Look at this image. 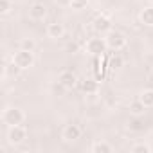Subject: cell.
Here are the masks:
<instances>
[{
  "mask_svg": "<svg viewBox=\"0 0 153 153\" xmlns=\"http://www.w3.org/2000/svg\"><path fill=\"white\" fill-rule=\"evenodd\" d=\"M11 61L16 63L22 70H27L34 65V52L33 51H25V49H20L18 52H15L11 56Z\"/></svg>",
  "mask_w": 153,
  "mask_h": 153,
  "instance_id": "obj_1",
  "label": "cell"
},
{
  "mask_svg": "<svg viewBox=\"0 0 153 153\" xmlns=\"http://www.w3.org/2000/svg\"><path fill=\"white\" fill-rule=\"evenodd\" d=\"M2 121H4V124H7V126L22 124V123L25 121V114H24L20 108H16V106H7V108L4 110V114H2Z\"/></svg>",
  "mask_w": 153,
  "mask_h": 153,
  "instance_id": "obj_2",
  "label": "cell"
},
{
  "mask_svg": "<svg viewBox=\"0 0 153 153\" xmlns=\"http://www.w3.org/2000/svg\"><path fill=\"white\" fill-rule=\"evenodd\" d=\"M27 139V128L22 126V124H15V126H9L7 130V142L16 146V144H22L24 140Z\"/></svg>",
  "mask_w": 153,
  "mask_h": 153,
  "instance_id": "obj_3",
  "label": "cell"
},
{
  "mask_svg": "<svg viewBox=\"0 0 153 153\" xmlns=\"http://www.w3.org/2000/svg\"><path fill=\"white\" fill-rule=\"evenodd\" d=\"M105 40H106V43H108V49H114V51H121V49H124L126 47V36L123 34V33H119V31H110V33H106V36H105Z\"/></svg>",
  "mask_w": 153,
  "mask_h": 153,
  "instance_id": "obj_4",
  "label": "cell"
},
{
  "mask_svg": "<svg viewBox=\"0 0 153 153\" xmlns=\"http://www.w3.org/2000/svg\"><path fill=\"white\" fill-rule=\"evenodd\" d=\"M85 47H87V52H90L94 56H103L106 52V49H108V43H106L105 38H99L97 36V38H90Z\"/></svg>",
  "mask_w": 153,
  "mask_h": 153,
  "instance_id": "obj_5",
  "label": "cell"
},
{
  "mask_svg": "<svg viewBox=\"0 0 153 153\" xmlns=\"http://www.w3.org/2000/svg\"><path fill=\"white\" fill-rule=\"evenodd\" d=\"M92 27H94L96 33H99V34H106V33L112 31V20L108 18V15H99V16L94 18Z\"/></svg>",
  "mask_w": 153,
  "mask_h": 153,
  "instance_id": "obj_6",
  "label": "cell"
},
{
  "mask_svg": "<svg viewBox=\"0 0 153 153\" xmlns=\"http://www.w3.org/2000/svg\"><path fill=\"white\" fill-rule=\"evenodd\" d=\"M81 133H83L81 126L74 124V123H70V124H67V126L63 128V131H61V137H63L67 142H74V140H78V139L81 137Z\"/></svg>",
  "mask_w": 153,
  "mask_h": 153,
  "instance_id": "obj_7",
  "label": "cell"
},
{
  "mask_svg": "<svg viewBox=\"0 0 153 153\" xmlns=\"http://www.w3.org/2000/svg\"><path fill=\"white\" fill-rule=\"evenodd\" d=\"M58 81H59V85H61L63 88H74V87H78L79 78H78V76H76L72 70H65V72L59 74Z\"/></svg>",
  "mask_w": 153,
  "mask_h": 153,
  "instance_id": "obj_8",
  "label": "cell"
},
{
  "mask_svg": "<svg viewBox=\"0 0 153 153\" xmlns=\"http://www.w3.org/2000/svg\"><path fill=\"white\" fill-rule=\"evenodd\" d=\"M29 16H31L33 20H43V18L47 16V7H45V4H42V2L33 4V6L29 7Z\"/></svg>",
  "mask_w": 153,
  "mask_h": 153,
  "instance_id": "obj_9",
  "label": "cell"
},
{
  "mask_svg": "<svg viewBox=\"0 0 153 153\" xmlns=\"http://www.w3.org/2000/svg\"><path fill=\"white\" fill-rule=\"evenodd\" d=\"M65 34V25L59 24V22H52L47 25V36L52 38V40H58V38H63Z\"/></svg>",
  "mask_w": 153,
  "mask_h": 153,
  "instance_id": "obj_10",
  "label": "cell"
},
{
  "mask_svg": "<svg viewBox=\"0 0 153 153\" xmlns=\"http://www.w3.org/2000/svg\"><path fill=\"white\" fill-rule=\"evenodd\" d=\"M79 85H81V90L87 94V96H92V94H97L99 92V83L96 81V79H81L79 81Z\"/></svg>",
  "mask_w": 153,
  "mask_h": 153,
  "instance_id": "obj_11",
  "label": "cell"
},
{
  "mask_svg": "<svg viewBox=\"0 0 153 153\" xmlns=\"http://www.w3.org/2000/svg\"><path fill=\"white\" fill-rule=\"evenodd\" d=\"M146 105L137 97V99H133L131 103H130V106H128V110H130V114L133 115V117H142L144 114H146Z\"/></svg>",
  "mask_w": 153,
  "mask_h": 153,
  "instance_id": "obj_12",
  "label": "cell"
},
{
  "mask_svg": "<svg viewBox=\"0 0 153 153\" xmlns=\"http://www.w3.org/2000/svg\"><path fill=\"white\" fill-rule=\"evenodd\" d=\"M139 18H140V22H142L144 25H148V27H153V6H148V7H144V9L140 11Z\"/></svg>",
  "mask_w": 153,
  "mask_h": 153,
  "instance_id": "obj_13",
  "label": "cell"
},
{
  "mask_svg": "<svg viewBox=\"0 0 153 153\" xmlns=\"http://www.w3.org/2000/svg\"><path fill=\"white\" fill-rule=\"evenodd\" d=\"M112 146L108 144V142H105V140H96L92 146H90V151L92 153H112Z\"/></svg>",
  "mask_w": 153,
  "mask_h": 153,
  "instance_id": "obj_14",
  "label": "cell"
},
{
  "mask_svg": "<svg viewBox=\"0 0 153 153\" xmlns=\"http://www.w3.org/2000/svg\"><path fill=\"white\" fill-rule=\"evenodd\" d=\"M139 99L149 108V106H153V88H146V90H142L140 94H139Z\"/></svg>",
  "mask_w": 153,
  "mask_h": 153,
  "instance_id": "obj_15",
  "label": "cell"
},
{
  "mask_svg": "<svg viewBox=\"0 0 153 153\" xmlns=\"http://www.w3.org/2000/svg\"><path fill=\"white\" fill-rule=\"evenodd\" d=\"M20 70H22V68H20L16 63H13V61L4 65V76H18Z\"/></svg>",
  "mask_w": 153,
  "mask_h": 153,
  "instance_id": "obj_16",
  "label": "cell"
},
{
  "mask_svg": "<svg viewBox=\"0 0 153 153\" xmlns=\"http://www.w3.org/2000/svg\"><path fill=\"white\" fill-rule=\"evenodd\" d=\"M123 65H124V59H123L119 54H115V56L108 58V67H110L112 70H117V68H121Z\"/></svg>",
  "mask_w": 153,
  "mask_h": 153,
  "instance_id": "obj_17",
  "label": "cell"
},
{
  "mask_svg": "<svg viewBox=\"0 0 153 153\" xmlns=\"http://www.w3.org/2000/svg\"><path fill=\"white\" fill-rule=\"evenodd\" d=\"M13 9V0H0V15H9Z\"/></svg>",
  "mask_w": 153,
  "mask_h": 153,
  "instance_id": "obj_18",
  "label": "cell"
},
{
  "mask_svg": "<svg viewBox=\"0 0 153 153\" xmlns=\"http://www.w3.org/2000/svg\"><path fill=\"white\" fill-rule=\"evenodd\" d=\"M20 49H25V51H33V52H34L36 42H34L33 38H24V40L20 42Z\"/></svg>",
  "mask_w": 153,
  "mask_h": 153,
  "instance_id": "obj_19",
  "label": "cell"
},
{
  "mask_svg": "<svg viewBox=\"0 0 153 153\" xmlns=\"http://www.w3.org/2000/svg\"><path fill=\"white\" fill-rule=\"evenodd\" d=\"M131 153H151V146H148V144H135V146H131Z\"/></svg>",
  "mask_w": 153,
  "mask_h": 153,
  "instance_id": "obj_20",
  "label": "cell"
},
{
  "mask_svg": "<svg viewBox=\"0 0 153 153\" xmlns=\"http://www.w3.org/2000/svg\"><path fill=\"white\" fill-rule=\"evenodd\" d=\"M88 6V0H70V7L79 11V9H85Z\"/></svg>",
  "mask_w": 153,
  "mask_h": 153,
  "instance_id": "obj_21",
  "label": "cell"
},
{
  "mask_svg": "<svg viewBox=\"0 0 153 153\" xmlns=\"http://www.w3.org/2000/svg\"><path fill=\"white\" fill-rule=\"evenodd\" d=\"M139 119H140V117H135V121L130 124V128H131V130H135V131H140V130H144V124H142Z\"/></svg>",
  "mask_w": 153,
  "mask_h": 153,
  "instance_id": "obj_22",
  "label": "cell"
},
{
  "mask_svg": "<svg viewBox=\"0 0 153 153\" xmlns=\"http://www.w3.org/2000/svg\"><path fill=\"white\" fill-rule=\"evenodd\" d=\"M65 49H67V52H78L79 51V45H78V42H68Z\"/></svg>",
  "mask_w": 153,
  "mask_h": 153,
  "instance_id": "obj_23",
  "label": "cell"
},
{
  "mask_svg": "<svg viewBox=\"0 0 153 153\" xmlns=\"http://www.w3.org/2000/svg\"><path fill=\"white\" fill-rule=\"evenodd\" d=\"M58 6H70V0H56Z\"/></svg>",
  "mask_w": 153,
  "mask_h": 153,
  "instance_id": "obj_24",
  "label": "cell"
},
{
  "mask_svg": "<svg viewBox=\"0 0 153 153\" xmlns=\"http://www.w3.org/2000/svg\"><path fill=\"white\" fill-rule=\"evenodd\" d=\"M151 2H153V0H151Z\"/></svg>",
  "mask_w": 153,
  "mask_h": 153,
  "instance_id": "obj_25",
  "label": "cell"
}]
</instances>
